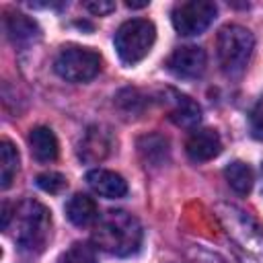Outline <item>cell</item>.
<instances>
[{"label": "cell", "mask_w": 263, "mask_h": 263, "mask_svg": "<svg viewBox=\"0 0 263 263\" xmlns=\"http://www.w3.org/2000/svg\"><path fill=\"white\" fill-rule=\"evenodd\" d=\"M168 92L173 97V99H168V105H171L168 107V117H171V121L179 127H187V129L195 127L201 119L199 105L193 99H189L187 95H181V92H175V90H168Z\"/></svg>", "instance_id": "7c38bea8"}, {"label": "cell", "mask_w": 263, "mask_h": 263, "mask_svg": "<svg viewBox=\"0 0 263 263\" xmlns=\"http://www.w3.org/2000/svg\"><path fill=\"white\" fill-rule=\"evenodd\" d=\"M115 49L123 64L134 66L142 62L156 41V27L148 18H132L125 21L115 33Z\"/></svg>", "instance_id": "5b68a950"}, {"label": "cell", "mask_w": 263, "mask_h": 263, "mask_svg": "<svg viewBox=\"0 0 263 263\" xmlns=\"http://www.w3.org/2000/svg\"><path fill=\"white\" fill-rule=\"evenodd\" d=\"M29 148H31L33 158L39 160V162H51V160L58 158V152H60L55 134L49 127H45V125H39V127L31 129V134H29Z\"/></svg>", "instance_id": "5bb4252c"}, {"label": "cell", "mask_w": 263, "mask_h": 263, "mask_svg": "<svg viewBox=\"0 0 263 263\" xmlns=\"http://www.w3.org/2000/svg\"><path fill=\"white\" fill-rule=\"evenodd\" d=\"M4 29L14 45H29L41 37V31L35 25V21H31L29 16L18 14V12H6Z\"/></svg>", "instance_id": "4fadbf2b"}, {"label": "cell", "mask_w": 263, "mask_h": 263, "mask_svg": "<svg viewBox=\"0 0 263 263\" xmlns=\"http://www.w3.org/2000/svg\"><path fill=\"white\" fill-rule=\"evenodd\" d=\"M58 263H97L95 249L86 242H74L68 251H64Z\"/></svg>", "instance_id": "d6986e66"}, {"label": "cell", "mask_w": 263, "mask_h": 263, "mask_svg": "<svg viewBox=\"0 0 263 263\" xmlns=\"http://www.w3.org/2000/svg\"><path fill=\"white\" fill-rule=\"evenodd\" d=\"M205 51L197 45H183L177 47L168 58V70L185 80H195L205 72Z\"/></svg>", "instance_id": "ba28073f"}, {"label": "cell", "mask_w": 263, "mask_h": 263, "mask_svg": "<svg viewBox=\"0 0 263 263\" xmlns=\"http://www.w3.org/2000/svg\"><path fill=\"white\" fill-rule=\"evenodd\" d=\"M86 183L88 187L101 195V197H107V199H119L127 193V183L125 179L115 173V171H107V168H95V171H88L86 175Z\"/></svg>", "instance_id": "8fae6325"}, {"label": "cell", "mask_w": 263, "mask_h": 263, "mask_svg": "<svg viewBox=\"0 0 263 263\" xmlns=\"http://www.w3.org/2000/svg\"><path fill=\"white\" fill-rule=\"evenodd\" d=\"M185 150L193 162H205L216 158L222 152V140L216 129H210V127L193 129V134L185 144Z\"/></svg>", "instance_id": "9c48e42d"}, {"label": "cell", "mask_w": 263, "mask_h": 263, "mask_svg": "<svg viewBox=\"0 0 263 263\" xmlns=\"http://www.w3.org/2000/svg\"><path fill=\"white\" fill-rule=\"evenodd\" d=\"M66 216L74 226L82 228V226H88L99 220V208L92 197H88L84 193H76L66 203Z\"/></svg>", "instance_id": "9a60e30c"}, {"label": "cell", "mask_w": 263, "mask_h": 263, "mask_svg": "<svg viewBox=\"0 0 263 263\" xmlns=\"http://www.w3.org/2000/svg\"><path fill=\"white\" fill-rule=\"evenodd\" d=\"M84 8L92 14H97V16H103L111 10H115V4L109 2V0H99V2H84Z\"/></svg>", "instance_id": "7402d4cb"}, {"label": "cell", "mask_w": 263, "mask_h": 263, "mask_svg": "<svg viewBox=\"0 0 263 263\" xmlns=\"http://www.w3.org/2000/svg\"><path fill=\"white\" fill-rule=\"evenodd\" d=\"M53 68L58 76H62L68 82H88L92 80L101 70V55L82 45H66L60 49Z\"/></svg>", "instance_id": "8992f818"}, {"label": "cell", "mask_w": 263, "mask_h": 263, "mask_svg": "<svg viewBox=\"0 0 263 263\" xmlns=\"http://www.w3.org/2000/svg\"><path fill=\"white\" fill-rule=\"evenodd\" d=\"M249 121H251V134H253L257 140H263V97L255 103Z\"/></svg>", "instance_id": "44dd1931"}, {"label": "cell", "mask_w": 263, "mask_h": 263, "mask_svg": "<svg viewBox=\"0 0 263 263\" xmlns=\"http://www.w3.org/2000/svg\"><path fill=\"white\" fill-rule=\"evenodd\" d=\"M255 47V37L249 29L240 25H226L218 33L216 49H218V62L226 76L236 78L245 72L251 53Z\"/></svg>", "instance_id": "277c9868"}, {"label": "cell", "mask_w": 263, "mask_h": 263, "mask_svg": "<svg viewBox=\"0 0 263 263\" xmlns=\"http://www.w3.org/2000/svg\"><path fill=\"white\" fill-rule=\"evenodd\" d=\"M37 185H39V189H43L45 193H60L68 183H66V177H64V175L49 171V173H41V175L37 177Z\"/></svg>", "instance_id": "ffe728a7"}, {"label": "cell", "mask_w": 263, "mask_h": 263, "mask_svg": "<svg viewBox=\"0 0 263 263\" xmlns=\"http://www.w3.org/2000/svg\"><path fill=\"white\" fill-rule=\"evenodd\" d=\"M218 218L242 263H263V228L234 205H220Z\"/></svg>", "instance_id": "7a4b0ae2"}, {"label": "cell", "mask_w": 263, "mask_h": 263, "mask_svg": "<svg viewBox=\"0 0 263 263\" xmlns=\"http://www.w3.org/2000/svg\"><path fill=\"white\" fill-rule=\"evenodd\" d=\"M218 8L210 0H189L181 2L173 10V27L179 35L193 37L201 35L216 18Z\"/></svg>", "instance_id": "52a82bcc"}, {"label": "cell", "mask_w": 263, "mask_h": 263, "mask_svg": "<svg viewBox=\"0 0 263 263\" xmlns=\"http://www.w3.org/2000/svg\"><path fill=\"white\" fill-rule=\"evenodd\" d=\"M191 263H226L222 257H218L216 253H208L203 249H195L193 251V257H191Z\"/></svg>", "instance_id": "603a6c76"}, {"label": "cell", "mask_w": 263, "mask_h": 263, "mask_svg": "<svg viewBox=\"0 0 263 263\" xmlns=\"http://www.w3.org/2000/svg\"><path fill=\"white\" fill-rule=\"evenodd\" d=\"M125 4H127L129 8H144V6H148V2H132V0L125 2Z\"/></svg>", "instance_id": "cb8c5ba5"}, {"label": "cell", "mask_w": 263, "mask_h": 263, "mask_svg": "<svg viewBox=\"0 0 263 263\" xmlns=\"http://www.w3.org/2000/svg\"><path fill=\"white\" fill-rule=\"evenodd\" d=\"M92 242L115 257H129L140 251L142 226L136 216L123 210H111L95 222Z\"/></svg>", "instance_id": "6da1fadb"}, {"label": "cell", "mask_w": 263, "mask_h": 263, "mask_svg": "<svg viewBox=\"0 0 263 263\" xmlns=\"http://www.w3.org/2000/svg\"><path fill=\"white\" fill-rule=\"evenodd\" d=\"M16 173H18V152L8 140H2L0 144V187L8 189Z\"/></svg>", "instance_id": "ac0fdd59"}, {"label": "cell", "mask_w": 263, "mask_h": 263, "mask_svg": "<svg viewBox=\"0 0 263 263\" xmlns=\"http://www.w3.org/2000/svg\"><path fill=\"white\" fill-rule=\"evenodd\" d=\"M138 152L146 164L160 166L168 158V142H166V138H162L158 134L142 136L138 140Z\"/></svg>", "instance_id": "2e32d148"}, {"label": "cell", "mask_w": 263, "mask_h": 263, "mask_svg": "<svg viewBox=\"0 0 263 263\" xmlns=\"http://www.w3.org/2000/svg\"><path fill=\"white\" fill-rule=\"evenodd\" d=\"M261 181H263V164H261Z\"/></svg>", "instance_id": "d4e9b609"}, {"label": "cell", "mask_w": 263, "mask_h": 263, "mask_svg": "<svg viewBox=\"0 0 263 263\" xmlns=\"http://www.w3.org/2000/svg\"><path fill=\"white\" fill-rule=\"evenodd\" d=\"M16 232L14 240L25 253H41L51 230V216L49 210L33 199L23 201L14 210Z\"/></svg>", "instance_id": "3957f363"}, {"label": "cell", "mask_w": 263, "mask_h": 263, "mask_svg": "<svg viewBox=\"0 0 263 263\" xmlns=\"http://www.w3.org/2000/svg\"><path fill=\"white\" fill-rule=\"evenodd\" d=\"M111 150V134L101 125H90L78 142V158L82 162H101Z\"/></svg>", "instance_id": "30bf717a"}, {"label": "cell", "mask_w": 263, "mask_h": 263, "mask_svg": "<svg viewBox=\"0 0 263 263\" xmlns=\"http://www.w3.org/2000/svg\"><path fill=\"white\" fill-rule=\"evenodd\" d=\"M224 177H226L228 185H230L238 195H247V193L253 189L255 175H253V168H251L247 162H240V160L230 162V164L224 168Z\"/></svg>", "instance_id": "e0dca14e"}]
</instances>
